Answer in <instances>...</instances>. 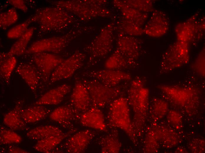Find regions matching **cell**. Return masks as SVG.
Wrapping results in <instances>:
<instances>
[{
  "label": "cell",
  "instance_id": "cell-9",
  "mask_svg": "<svg viewBox=\"0 0 205 153\" xmlns=\"http://www.w3.org/2000/svg\"><path fill=\"white\" fill-rule=\"evenodd\" d=\"M70 35L53 36L36 41L28 47L25 54H32L39 52L57 54L62 52L70 41Z\"/></svg>",
  "mask_w": 205,
  "mask_h": 153
},
{
  "label": "cell",
  "instance_id": "cell-17",
  "mask_svg": "<svg viewBox=\"0 0 205 153\" xmlns=\"http://www.w3.org/2000/svg\"><path fill=\"white\" fill-rule=\"evenodd\" d=\"M196 18L195 16H193L187 21L178 24L175 31L178 41L188 43L196 36H199V31L204 26V24L199 23Z\"/></svg>",
  "mask_w": 205,
  "mask_h": 153
},
{
  "label": "cell",
  "instance_id": "cell-16",
  "mask_svg": "<svg viewBox=\"0 0 205 153\" xmlns=\"http://www.w3.org/2000/svg\"><path fill=\"white\" fill-rule=\"evenodd\" d=\"M81 124L85 127L105 131L107 126L103 113L100 108L91 107L80 117Z\"/></svg>",
  "mask_w": 205,
  "mask_h": 153
},
{
  "label": "cell",
  "instance_id": "cell-19",
  "mask_svg": "<svg viewBox=\"0 0 205 153\" xmlns=\"http://www.w3.org/2000/svg\"><path fill=\"white\" fill-rule=\"evenodd\" d=\"M71 86L65 84L52 89L43 94L34 103V105H57L61 103L71 90Z\"/></svg>",
  "mask_w": 205,
  "mask_h": 153
},
{
  "label": "cell",
  "instance_id": "cell-28",
  "mask_svg": "<svg viewBox=\"0 0 205 153\" xmlns=\"http://www.w3.org/2000/svg\"><path fill=\"white\" fill-rule=\"evenodd\" d=\"M120 142L117 135L113 134L105 137L101 141V152L103 153H117L120 152Z\"/></svg>",
  "mask_w": 205,
  "mask_h": 153
},
{
  "label": "cell",
  "instance_id": "cell-26",
  "mask_svg": "<svg viewBox=\"0 0 205 153\" xmlns=\"http://www.w3.org/2000/svg\"><path fill=\"white\" fill-rule=\"evenodd\" d=\"M133 62L117 49L107 60L105 66L107 69L121 70L128 67Z\"/></svg>",
  "mask_w": 205,
  "mask_h": 153
},
{
  "label": "cell",
  "instance_id": "cell-14",
  "mask_svg": "<svg viewBox=\"0 0 205 153\" xmlns=\"http://www.w3.org/2000/svg\"><path fill=\"white\" fill-rule=\"evenodd\" d=\"M95 135V132L89 129L77 132L66 142L65 147L66 152L70 153L84 152Z\"/></svg>",
  "mask_w": 205,
  "mask_h": 153
},
{
  "label": "cell",
  "instance_id": "cell-13",
  "mask_svg": "<svg viewBox=\"0 0 205 153\" xmlns=\"http://www.w3.org/2000/svg\"><path fill=\"white\" fill-rule=\"evenodd\" d=\"M70 102L72 107L80 112H85L92 106L88 90L81 79L78 77L75 79L70 97Z\"/></svg>",
  "mask_w": 205,
  "mask_h": 153
},
{
  "label": "cell",
  "instance_id": "cell-15",
  "mask_svg": "<svg viewBox=\"0 0 205 153\" xmlns=\"http://www.w3.org/2000/svg\"><path fill=\"white\" fill-rule=\"evenodd\" d=\"M169 21L167 16L163 12L156 11L146 24L143 32L151 36L158 37L165 34L169 28Z\"/></svg>",
  "mask_w": 205,
  "mask_h": 153
},
{
  "label": "cell",
  "instance_id": "cell-5",
  "mask_svg": "<svg viewBox=\"0 0 205 153\" xmlns=\"http://www.w3.org/2000/svg\"><path fill=\"white\" fill-rule=\"evenodd\" d=\"M189 56L188 43L178 40L163 53L160 72L167 73L184 65L189 62Z\"/></svg>",
  "mask_w": 205,
  "mask_h": 153
},
{
  "label": "cell",
  "instance_id": "cell-6",
  "mask_svg": "<svg viewBox=\"0 0 205 153\" xmlns=\"http://www.w3.org/2000/svg\"><path fill=\"white\" fill-rule=\"evenodd\" d=\"M81 79L89 92L91 107H104L118 98L120 93V89L118 87H109L95 79Z\"/></svg>",
  "mask_w": 205,
  "mask_h": 153
},
{
  "label": "cell",
  "instance_id": "cell-11",
  "mask_svg": "<svg viewBox=\"0 0 205 153\" xmlns=\"http://www.w3.org/2000/svg\"><path fill=\"white\" fill-rule=\"evenodd\" d=\"M83 75L95 79L104 85L110 87H115L124 81L130 80L132 77L128 73L121 70L107 69L87 71Z\"/></svg>",
  "mask_w": 205,
  "mask_h": 153
},
{
  "label": "cell",
  "instance_id": "cell-2",
  "mask_svg": "<svg viewBox=\"0 0 205 153\" xmlns=\"http://www.w3.org/2000/svg\"><path fill=\"white\" fill-rule=\"evenodd\" d=\"M149 91L143 81L135 78L131 82L128 91V101L133 112V124L135 132L139 133L149 108Z\"/></svg>",
  "mask_w": 205,
  "mask_h": 153
},
{
  "label": "cell",
  "instance_id": "cell-12",
  "mask_svg": "<svg viewBox=\"0 0 205 153\" xmlns=\"http://www.w3.org/2000/svg\"><path fill=\"white\" fill-rule=\"evenodd\" d=\"M110 29L108 27L103 29L96 38L86 47L85 50L90 54L91 60L104 57L111 50L112 41Z\"/></svg>",
  "mask_w": 205,
  "mask_h": 153
},
{
  "label": "cell",
  "instance_id": "cell-35",
  "mask_svg": "<svg viewBox=\"0 0 205 153\" xmlns=\"http://www.w3.org/2000/svg\"><path fill=\"white\" fill-rule=\"evenodd\" d=\"M7 1L15 8L19 9L24 12H26L28 11V8L23 0H9Z\"/></svg>",
  "mask_w": 205,
  "mask_h": 153
},
{
  "label": "cell",
  "instance_id": "cell-32",
  "mask_svg": "<svg viewBox=\"0 0 205 153\" xmlns=\"http://www.w3.org/2000/svg\"><path fill=\"white\" fill-rule=\"evenodd\" d=\"M193 70L199 75L205 76V50H203L199 54L192 66Z\"/></svg>",
  "mask_w": 205,
  "mask_h": 153
},
{
  "label": "cell",
  "instance_id": "cell-20",
  "mask_svg": "<svg viewBox=\"0 0 205 153\" xmlns=\"http://www.w3.org/2000/svg\"><path fill=\"white\" fill-rule=\"evenodd\" d=\"M23 105L22 101L18 100L16 102L14 107L4 116V124L12 130H22L27 128V123L21 115Z\"/></svg>",
  "mask_w": 205,
  "mask_h": 153
},
{
  "label": "cell",
  "instance_id": "cell-29",
  "mask_svg": "<svg viewBox=\"0 0 205 153\" xmlns=\"http://www.w3.org/2000/svg\"><path fill=\"white\" fill-rule=\"evenodd\" d=\"M22 137L12 130L1 126L0 129L1 144H18L22 141Z\"/></svg>",
  "mask_w": 205,
  "mask_h": 153
},
{
  "label": "cell",
  "instance_id": "cell-8",
  "mask_svg": "<svg viewBox=\"0 0 205 153\" xmlns=\"http://www.w3.org/2000/svg\"><path fill=\"white\" fill-rule=\"evenodd\" d=\"M85 57L84 53L77 51L64 60L52 73L49 83L52 84L70 78L82 66Z\"/></svg>",
  "mask_w": 205,
  "mask_h": 153
},
{
  "label": "cell",
  "instance_id": "cell-1",
  "mask_svg": "<svg viewBox=\"0 0 205 153\" xmlns=\"http://www.w3.org/2000/svg\"><path fill=\"white\" fill-rule=\"evenodd\" d=\"M33 22L39 25L38 34L65 29L75 21L73 14L56 6L39 8L31 16Z\"/></svg>",
  "mask_w": 205,
  "mask_h": 153
},
{
  "label": "cell",
  "instance_id": "cell-10",
  "mask_svg": "<svg viewBox=\"0 0 205 153\" xmlns=\"http://www.w3.org/2000/svg\"><path fill=\"white\" fill-rule=\"evenodd\" d=\"M64 59L56 54L39 52L32 54L31 60L38 70L41 79L49 82L51 76L56 68Z\"/></svg>",
  "mask_w": 205,
  "mask_h": 153
},
{
  "label": "cell",
  "instance_id": "cell-23",
  "mask_svg": "<svg viewBox=\"0 0 205 153\" xmlns=\"http://www.w3.org/2000/svg\"><path fill=\"white\" fill-rule=\"evenodd\" d=\"M50 110L43 105H35L22 109L21 115L27 123H34L44 119L50 113Z\"/></svg>",
  "mask_w": 205,
  "mask_h": 153
},
{
  "label": "cell",
  "instance_id": "cell-21",
  "mask_svg": "<svg viewBox=\"0 0 205 153\" xmlns=\"http://www.w3.org/2000/svg\"><path fill=\"white\" fill-rule=\"evenodd\" d=\"M79 112L71 105L60 106L51 112L49 118L52 121L62 126H69L71 122L77 116Z\"/></svg>",
  "mask_w": 205,
  "mask_h": 153
},
{
  "label": "cell",
  "instance_id": "cell-27",
  "mask_svg": "<svg viewBox=\"0 0 205 153\" xmlns=\"http://www.w3.org/2000/svg\"><path fill=\"white\" fill-rule=\"evenodd\" d=\"M0 58V77L6 84H9L12 74L16 66L17 60L15 56Z\"/></svg>",
  "mask_w": 205,
  "mask_h": 153
},
{
  "label": "cell",
  "instance_id": "cell-25",
  "mask_svg": "<svg viewBox=\"0 0 205 153\" xmlns=\"http://www.w3.org/2000/svg\"><path fill=\"white\" fill-rule=\"evenodd\" d=\"M70 133V132H68L60 135L51 137L39 140L33 148L37 151L48 153L59 145Z\"/></svg>",
  "mask_w": 205,
  "mask_h": 153
},
{
  "label": "cell",
  "instance_id": "cell-31",
  "mask_svg": "<svg viewBox=\"0 0 205 153\" xmlns=\"http://www.w3.org/2000/svg\"><path fill=\"white\" fill-rule=\"evenodd\" d=\"M33 22L31 16L24 21L9 29L7 32V36L10 39H18L22 36L29 28V25Z\"/></svg>",
  "mask_w": 205,
  "mask_h": 153
},
{
  "label": "cell",
  "instance_id": "cell-3",
  "mask_svg": "<svg viewBox=\"0 0 205 153\" xmlns=\"http://www.w3.org/2000/svg\"><path fill=\"white\" fill-rule=\"evenodd\" d=\"M130 107L126 98L120 97L116 98L110 104L108 120L110 126L124 131L132 142L135 143L136 135L133 126Z\"/></svg>",
  "mask_w": 205,
  "mask_h": 153
},
{
  "label": "cell",
  "instance_id": "cell-18",
  "mask_svg": "<svg viewBox=\"0 0 205 153\" xmlns=\"http://www.w3.org/2000/svg\"><path fill=\"white\" fill-rule=\"evenodd\" d=\"M15 71L24 80L32 92L35 93L41 77L34 65L31 63L21 62L17 66Z\"/></svg>",
  "mask_w": 205,
  "mask_h": 153
},
{
  "label": "cell",
  "instance_id": "cell-7",
  "mask_svg": "<svg viewBox=\"0 0 205 153\" xmlns=\"http://www.w3.org/2000/svg\"><path fill=\"white\" fill-rule=\"evenodd\" d=\"M158 87L171 102L181 107L192 108L197 104V92L191 87L161 85Z\"/></svg>",
  "mask_w": 205,
  "mask_h": 153
},
{
  "label": "cell",
  "instance_id": "cell-24",
  "mask_svg": "<svg viewBox=\"0 0 205 153\" xmlns=\"http://www.w3.org/2000/svg\"><path fill=\"white\" fill-rule=\"evenodd\" d=\"M59 127L51 125H45L35 127L28 132L27 137L33 140H38L64 134Z\"/></svg>",
  "mask_w": 205,
  "mask_h": 153
},
{
  "label": "cell",
  "instance_id": "cell-36",
  "mask_svg": "<svg viewBox=\"0 0 205 153\" xmlns=\"http://www.w3.org/2000/svg\"><path fill=\"white\" fill-rule=\"evenodd\" d=\"M9 152L11 153H27L28 152L16 146H10L8 148Z\"/></svg>",
  "mask_w": 205,
  "mask_h": 153
},
{
  "label": "cell",
  "instance_id": "cell-33",
  "mask_svg": "<svg viewBox=\"0 0 205 153\" xmlns=\"http://www.w3.org/2000/svg\"><path fill=\"white\" fill-rule=\"evenodd\" d=\"M167 104L164 101L158 99H153L151 106V112L155 117H159V115L163 113V111H166Z\"/></svg>",
  "mask_w": 205,
  "mask_h": 153
},
{
  "label": "cell",
  "instance_id": "cell-34",
  "mask_svg": "<svg viewBox=\"0 0 205 153\" xmlns=\"http://www.w3.org/2000/svg\"><path fill=\"white\" fill-rule=\"evenodd\" d=\"M132 7L140 11L149 12L153 9L152 3L150 1H134Z\"/></svg>",
  "mask_w": 205,
  "mask_h": 153
},
{
  "label": "cell",
  "instance_id": "cell-4",
  "mask_svg": "<svg viewBox=\"0 0 205 153\" xmlns=\"http://www.w3.org/2000/svg\"><path fill=\"white\" fill-rule=\"evenodd\" d=\"M100 1L92 0H60L52 1L82 20H89L98 16L109 15L108 10L100 6Z\"/></svg>",
  "mask_w": 205,
  "mask_h": 153
},
{
  "label": "cell",
  "instance_id": "cell-30",
  "mask_svg": "<svg viewBox=\"0 0 205 153\" xmlns=\"http://www.w3.org/2000/svg\"><path fill=\"white\" fill-rule=\"evenodd\" d=\"M18 16L15 9L12 8L6 11L1 12L0 14V27L3 29L15 23L18 20Z\"/></svg>",
  "mask_w": 205,
  "mask_h": 153
},
{
  "label": "cell",
  "instance_id": "cell-22",
  "mask_svg": "<svg viewBox=\"0 0 205 153\" xmlns=\"http://www.w3.org/2000/svg\"><path fill=\"white\" fill-rule=\"evenodd\" d=\"M36 29L34 27H29L13 44L9 51L6 53H1L0 57L20 56L25 54Z\"/></svg>",
  "mask_w": 205,
  "mask_h": 153
}]
</instances>
